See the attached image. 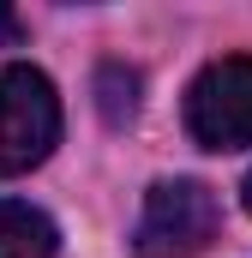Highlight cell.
Wrapping results in <instances>:
<instances>
[{
    "mask_svg": "<svg viewBox=\"0 0 252 258\" xmlns=\"http://www.w3.org/2000/svg\"><path fill=\"white\" fill-rule=\"evenodd\" d=\"M60 144V96L42 66H0V180L42 168Z\"/></svg>",
    "mask_w": 252,
    "mask_h": 258,
    "instance_id": "cell-1",
    "label": "cell"
},
{
    "mask_svg": "<svg viewBox=\"0 0 252 258\" xmlns=\"http://www.w3.org/2000/svg\"><path fill=\"white\" fill-rule=\"evenodd\" d=\"M222 228V204L204 180H156L144 192V210L132 222L138 258H192Z\"/></svg>",
    "mask_w": 252,
    "mask_h": 258,
    "instance_id": "cell-2",
    "label": "cell"
},
{
    "mask_svg": "<svg viewBox=\"0 0 252 258\" xmlns=\"http://www.w3.org/2000/svg\"><path fill=\"white\" fill-rule=\"evenodd\" d=\"M186 132L204 150L252 144V54H222L186 84Z\"/></svg>",
    "mask_w": 252,
    "mask_h": 258,
    "instance_id": "cell-3",
    "label": "cell"
},
{
    "mask_svg": "<svg viewBox=\"0 0 252 258\" xmlns=\"http://www.w3.org/2000/svg\"><path fill=\"white\" fill-rule=\"evenodd\" d=\"M60 228L24 198H0V258H54Z\"/></svg>",
    "mask_w": 252,
    "mask_h": 258,
    "instance_id": "cell-4",
    "label": "cell"
},
{
    "mask_svg": "<svg viewBox=\"0 0 252 258\" xmlns=\"http://www.w3.org/2000/svg\"><path fill=\"white\" fill-rule=\"evenodd\" d=\"M0 42H18V12L0 6Z\"/></svg>",
    "mask_w": 252,
    "mask_h": 258,
    "instance_id": "cell-5",
    "label": "cell"
},
{
    "mask_svg": "<svg viewBox=\"0 0 252 258\" xmlns=\"http://www.w3.org/2000/svg\"><path fill=\"white\" fill-rule=\"evenodd\" d=\"M240 204H246V210H252V174H246V180H240Z\"/></svg>",
    "mask_w": 252,
    "mask_h": 258,
    "instance_id": "cell-6",
    "label": "cell"
}]
</instances>
